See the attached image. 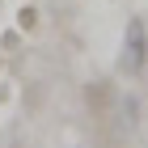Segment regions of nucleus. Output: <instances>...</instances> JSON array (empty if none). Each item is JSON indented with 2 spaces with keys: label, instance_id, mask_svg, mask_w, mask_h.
Instances as JSON below:
<instances>
[{
  "label": "nucleus",
  "instance_id": "nucleus-1",
  "mask_svg": "<svg viewBox=\"0 0 148 148\" xmlns=\"http://www.w3.org/2000/svg\"><path fill=\"white\" fill-rule=\"evenodd\" d=\"M144 64H148V30H144V17H127L123 51H119V72H123V76H140Z\"/></svg>",
  "mask_w": 148,
  "mask_h": 148
},
{
  "label": "nucleus",
  "instance_id": "nucleus-2",
  "mask_svg": "<svg viewBox=\"0 0 148 148\" xmlns=\"http://www.w3.org/2000/svg\"><path fill=\"white\" fill-rule=\"evenodd\" d=\"M17 25H21V30H34V25H38V9H30V4H25V9L17 13Z\"/></svg>",
  "mask_w": 148,
  "mask_h": 148
}]
</instances>
